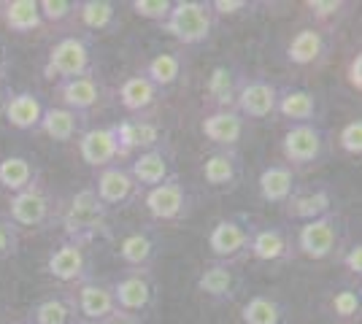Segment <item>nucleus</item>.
I'll list each match as a JSON object with an SVG mask.
<instances>
[{"mask_svg":"<svg viewBox=\"0 0 362 324\" xmlns=\"http://www.w3.org/2000/svg\"><path fill=\"white\" fill-rule=\"evenodd\" d=\"M108 211L103 203L98 200L95 189L84 186L76 195H71L62 203L60 208V224L65 238L71 241H81V244H92L95 238L108 235Z\"/></svg>","mask_w":362,"mask_h":324,"instance_id":"1","label":"nucleus"},{"mask_svg":"<svg viewBox=\"0 0 362 324\" xmlns=\"http://www.w3.org/2000/svg\"><path fill=\"white\" fill-rule=\"evenodd\" d=\"M95 65H98V57H95L92 38L84 32L71 30L49 47L44 62V78L57 84V81H68V78L87 76V73H95Z\"/></svg>","mask_w":362,"mask_h":324,"instance_id":"2","label":"nucleus"},{"mask_svg":"<svg viewBox=\"0 0 362 324\" xmlns=\"http://www.w3.org/2000/svg\"><path fill=\"white\" fill-rule=\"evenodd\" d=\"M160 28L181 47H203L216 28L211 0H173Z\"/></svg>","mask_w":362,"mask_h":324,"instance_id":"3","label":"nucleus"},{"mask_svg":"<svg viewBox=\"0 0 362 324\" xmlns=\"http://www.w3.org/2000/svg\"><path fill=\"white\" fill-rule=\"evenodd\" d=\"M344 246H346V222L338 211H330L314 222L298 224V230H295L298 254L314 260V263L335 260L344 251Z\"/></svg>","mask_w":362,"mask_h":324,"instance_id":"4","label":"nucleus"},{"mask_svg":"<svg viewBox=\"0 0 362 324\" xmlns=\"http://www.w3.org/2000/svg\"><path fill=\"white\" fill-rule=\"evenodd\" d=\"M255 219L249 214H230L216 219L209 230L206 246L214 263L238 265L249 257V246H252V235H255Z\"/></svg>","mask_w":362,"mask_h":324,"instance_id":"5","label":"nucleus"},{"mask_svg":"<svg viewBox=\"0 0 362 324\" xmlns=\"http://www.w3.org/2000/svg\"><path fill=\"white\" fill-rule=\"evenodd\" d=\"M281 155L292 170H308L330 157V133L319 122L289 124L281 136Z\"/></svg>","mask_w":362,"mask_h":324,"instance_id":"6","label":"nucleus"},{"mask_svg":"<svg viewBox=\"0 0 362 324\" xmlns=\"http://www.w3.org/2000/svg\"><path fill=\"white\" fill-rule=\"evenodd\" d=\"M111 292L117 303V313L130 316L136 322H146L157 308V281L151 270H122L119 278L111 281Z\"/></svg>","mask_w":362,"mask_h":324,"instance_id":"7","label":"nucleus"},{"mask_svg":"<svg viewBox=\"0 0 362 324\" xmlns=\"http://www.w3.org/2000/svg\"><path fill=\"white\" fill-rule=\"evenodd\" d=\"M60 208L62 203L57 200V195L41 181V184L19 192V195H11L6 216L19 230H44L52 222L60 219Z\"/></svg>","mask_w":362,"mask_h":324,"instance_id":"8","label":"nucleus"},{"mask_svg":"<svg viewBox=\"0 0 362 324\" xmlns=\"http://www.w3.org/2000/svg\"><path fill=\"white\" fill-rule=\"evenodd\" d=\"M141 203L154 222H184L195 211V195L181 179H170L165 184L144 189Z\"/></svg>","mask_w":362,"mask_h":324,"instance_id":"9","label":"nucleus"},{"mask_svg":"<svg viewBox=\"0 0 362 324\" xmlns=\"http://www.w3.org/2000/svg\"><path fill=\"white\" fill-rule=\"evenodd\" d=\"M46 273L62 287H78L92 278V251L90 244L62 238L46 257Z\"/></svg>","mask_w":362,"mask_h":324,"instance_id":"10","label":"nucleus"},{"mask_svg":"<svg viewBox=\"0 0 362 324\" xmlns=\"http://www.w3.org/2000/svg\"><path fill=\"white\" fill-rule=\"evenodd\" d=\"M163 254V235L154 224L127 230L117 244V257L127 270H151Z\"/></svg>","mask_w":362,"mask_h":324,"instance_id":"11","label":"nucleus"},{"mask_svg":"<svg viewBox=\"0 0 362 324\" xmlns=\"http://www.w3.org/2000/svg\"><path fill=\"white\" fill-rule=\"evenodd\" d=\"M76 146H78L81 162L95 170H103V168H108V165H117V162H127L114 124L87 127V130L81 133V138L76 140Z\"/></svg>","mask_w":362,"mask_h":324,"instance_id":"12","label":"nucleus"},{"mask_svg":"<svg viewBox=\"0 0 362 324\" xmlns=\"http://www.w3.org/2000/svg\"><path fill=\"white\" fill-rule=\"evenodd\" d=\"M92 189L98 195V200L106 205L108 211L114 208H127L136 200H141L144 189L136 184V179L130 176L127 165H108L103 170H95V181H92Z\"/></svg>","mask_w":362,"mask_h":324,"instance_id":"13","label":"nucleus"},{"mask_svg":"<svg viewBox=\"0 0 362 324\" xmlns=\"http://www.w3.org/2000/svg\"><path fill=\"white\" fill-rule=\"evenodd\" d=\"M68 294L74 300L76 316L81 324H103L111 316H117V303H114V292L108 281L92 276L84 284L74 287V292Z\"/></svg>","mask_w":362,"mask_h":324,"instance_id":"14","label":"nucleus"},{"mask_svg":"<svg viewBox=\"0 0 362 324\" xmlns=\"http://www.w3.org/2000/svg\"><path fill=\"white\" fill-rule=\"evenodd\" d=\"M276 100H279V84L268 76H246L241 90L235 95V111L246 122H262L276 116Z\"/></svg>","mask_w":362,"mask_h":324,"instance_id":"15","label":"nucleus"},{"mask_svg":"<svg viewBox=\"0 0 362 324\" xmlns=\"http://www.w3.org/2000/svg\"><path fill=\"white\" fill-rule=\"evenodd\" d=\"M127 170H130V176L136 179V184L141 189H151V186L165 184L170 179H179L176 155H173V146L170 143H163L157 149L133 155L127 160Z\"/></svg>","mask_w":362,"mask_h":324,"instance_id":"16","label":"nucleus"},{"mask_svg":"<svg viewBox=\"0 0 362 324\" xmlns=\"http://www.w3.org/2000/svg\"><path fill=\"white\" fill-rule=\"evenodd\" d=\"M195 289L206 300H211L216 306H225V303H233L243 292V273L235 265L209 263L203 265V270L197 273Z\"/></svg>","mask_w":362,"mask_h":324,"instance_id":"17","label":"nucleus"},{"mask_svg":"<svg viewBox=\"0 0 362 324\" xmlns=\"http://www.w3.org/2000/svg\"><path fill=\"white\" fill-rule=\"evenodd\" d=\"M249 257L257 263H292L298 257L295 232L284 224H257Z\"/></svg>","mask_w":362,"mask_h":324,"instance_id":"18","label":"nucleus"},{"mask_svg":"<svg viewBox=\"0 0 362 324\" xmlns=\"http://www.w3.org/2000/svg\"><path fill=\"white\" fill-rule=\"evenodd\" d=\"M114 127H117L119 146L127 160L133 155H141V152H149V149L168 143L165 127L151 116H127V119L114 122Z\"/></svg>","mask_w":362,"mask_h":324,"instance_id":"19","label":"nucleus"},{"mask_svg":"<svg viewBox=\"0 0 362 324\" xmlns=\"http://www.w3.org/2000/svg\"><path fill=\"white\" fill-rule=\"evenodd\" d=\"M330 211H335V192L325 181L308 186L300 184L295 189V195L287 200V205H284V214L295 224L314 222V219L330 214Z\"/></svg>","mask_w":362,"mask_h":324,"instance_id":"20","label":"nucleus"},{"mask_svg":"<svg viewBox=\"0 0 362 324\" xmlns=\"http://www.w3.org/2000/svg\"><path fill=\"white\" fill-rule=\"evenodd\" d=\"M54 97H57V106L71 108L81 116H90L92 111L103 103V84H100L98 73L57 81L54 84Z\"/></svg>","mask_w":362,"mask_h":324,"instance_id":"21","label":"nucleus"},{"mask_svg":"<svg viewBox=\"0 0 362 324\" xmlns=\"http://www.w3.org/2000/svg\"><path fill=\"white\" fill-rule=\"evenodd\" d=\"M332 49V32H325L308 25L300 28L289 38L287 44V60L295 68H319L322 62L330 57Z\"/></svg>","mask_w":362,"mask_h":324,"instance_id":"22","label":"nucleus"},{"mask_svg":"<svg viewBox=\"0 0 362 324\" xmlns=\"http://www.w3.org/2000/svg\"><path fill=\"white\" fill-rule=\"evenodd\" d=\"M200 133L216 149H238L246 133V119L235 108H216L200 119Z\"/></svg>","mask_w":362,"mask_h":324,"instance_id":"23","label":"nucleus"},{"mask_svg":"<svg viewBox=\"0 0 362 324\" xmlns=\"http://www.w3.org/2000/svg\"><path fill=\"white\" fill-rule=\"evenodd\" d=\"M276 116L289 124H314L319 122V95L298 84L279 87L276 100Z\"/></svg>","mask_w":362,"mask_h":324,"instance_id":"24","label":"nucleus"},{"mask_svg":"<svg viewBox=\"0 0 362 324\" xmlns=\"http://www.w3.org/2000/svg\"><path fill=\"white\" fill-rule=\"evenodd\" d=\"M46 106L49 103L44 100V95L33 92V90H22V92H11V97L6 100L0 114L19 133H38Z\"/></svg>","mask_w":362,"mask_h":324,"instance_id":"25","label":"nucleus"},{"mask_svg":"<svg viewBox=\"0 0 362 324\" xmlns=\"http://www.w3.org/2000/svg\"><path fill=\"white\" fill-rule=\"evenodd\" d=\"M243 78H246V73L235 62H216L214 65L209 78H206V100L211 103V111L235 106V95L241 90Z\"/></svg>","mask_w":362,"mask_h":324,"instance_id":"26","label":"nucleus"},{"mask_svg":"<svg viewBox=\"0 0 362 324\" xmlns=\"http://www.w3.org/2000/svg\"><path fill=\"white\" fill-rule=\"evenodd\" d=\"M203 181L211 189H235L243 176V157L238 149H214L203 160Z\"/></svg>","mask_w":362,"mask_h":324,"instance_id":"27","label":"nucleus"},{"mask_svg":"<svg viewBox=\"0 0 362 324\" xmlns=\"http://www.w3.org/2000/svg\"><path fill=\"white\" fill-rule=\"evenodd\" d=\"M298 170H292L287 162H271L259 170L257 176V192L259 198L271 205H287V200L298 189Z\"/></svg>","mask_w":362,"mask_h":324,"instance_id":"28","label":"nucleus"},{"mask_svg":"<svg viewBox=\"0 0 362 324\" xmlns=\"http://www.w3.org/2000/svg\"><path fill=\"white\" fill-rule=\"evenodd\" d=\"M122 25L119 6L111 0H78L76 3V28L90 32H117Z\"/></svg>","mask_w":362,"mask_h":324,"instance_id":"29","label":"nucleus"},{"mask_svg":"<svg viewBox=\"0 0 362 324\" xmlns=\"http://www.w3.org/2000/svg\"><path fill=\"white\" fill-rule=\"evenodd\" d=\"M163 95L165 92H160L144 73L127 76L119 84V90H117L119 106L124 108L130 116H149V111L163 100Z\"/></svg>","mask_w":362,"mask_h":324,"instance_id":"30","label":"nucleus"},{"mask_svg":"<svg viewBox=\"0 0 362 324\" xmlns=\"http://www.w3.org/2000/svg\"><path fill=\"white\" fill-rule=\"evenodd\" d=\"M90 116H81L71 108L62 106H46V114L41 119V127L38 133H44L54 143H74V140L81 138V133L90 127Z\"/></svg>","mask_w":362,"mask_h":324,"instance_id":"31","label":"nucleus"},{"mask_svg":"<svg viewBox=\"0 0 362 324\" xmlns=\"http://www.w3.org/2000/svg\"><path fill=\"white\" fill-rule=\"evenodd\" d=\"M41 184V165L25 155L0 157V189L8 195H19L30 186Z\"/></svg>","mask_w":362,"mask_h":324,"instance_id":"32","label":"nucleus"},{"mask_svg":"<svg viewBox=\"0 0 362 324\" xmlns=\"http://www.w3.org/2000/svg\"><path fill=\"white\" fill-rule=\"evenodd\" d=\"M0 19L16 35H33V32L44 30L38 0H6L0 3Z\"/></svg>","mask_w":362,"mask_h":324,"instance_id":"33","label":"nucleus"},{"mask_svg":"<svg viewBox=\"0 0 362 324\" xmlns=\"http://www.w3.org/2000/svg\"><path fill=\"white\" fill-rule=\"evenodd\" d=\"M22 324H81L71 294H49L25 313Z\"/></svg>","mask_w":362,"mask_h":324,"instance_id":"34","label":"nucleus"},{"mask_svg":"<svg viewBox=\"0 0 362 324\" xmlns=\"http://www.w3.org/2000/svg\"><path fill=\"white\" fill-rule=\"evenodd\" d=\"M184 68H187V62H184V54H181V52H160V54H154V57L144 65L141 73L149 78L160 92H165V90L176 87L181 81Z\"/></svg>","mask_w":362,"mask_h":324,"instance_id":"35","label":"nucleus"},{"mask_svg":"<svg viewBox=\"0 0 362 324\" xmlns=\"http://www.w3.org/2000/svg\"><path fill=\"white\" fill-rule=\"evenodd\" d=\"M287 306L273 294H252L241 306L243 324H287Z\"/></svg>","mask_w":362,"mask_h":324,"instance_id":"36","label":"nucleus"},{"mask_svg":"<svg viewBox=\"0 0 362 324\" xmlns=\"http://www.w3.org/2000/svg\"><path fill=\"white\" fill-rule=\"evenodd\" d=\"M327 311H330L332 319L344 324H354L360 322L362 313V292L357 284H341L335 287L327 297Z\"/></svg>","mask_w":362,"mask_h":324,"instance_id":"37","label":"nucleus"},{"mask_svg":"<svg viewBox=\"0 0 362 324\" xmlns=\"http://www.w3.org/2000/svg\"><path fill=\"white\" fill-rule=\"evenodd\" d=\"M305 6L314 16V28L325 32H335V28L341 25V19L346 16L349 8V3H341V0H311Z\"/></svg>","mask_w":362,"mask_h":324,"instance_id":"38","label":"nucleus"},{"mask_svg":"<svg viewBox=\"0 0 362 324\" xmlns=\"http://www.w3.org/2000/svg\"><path fill=\"white\" fill-rule=\"evenodd\" d=\"M76 3L78 0H38L44 28H74L76 25Z\"/></svg>","mask_w":362,"mask_h":324,"instance_id":"39","label":"nucleus"},{"mask_svg":"<svg viewBox=\"0 0 362 324\" xmlns=\"http://www.w3.org/2000/svg\"><path fill=\"white\" fill-rule=\"evenodd\" d=\"M19 246H22V230L6 214H0V263L16 257Z\"/></svg>","mask_w":362,"mask_h":324,"instance_id":"40","label":"nucleus"},{"mask_svg":"<svg viewBox=\"0 0 362 324\" xmlns=\"http://www.w3.org/2000/svg\"><path fill=\"white\" fill-rule=\"evenodd\" d=\"M338 149L349 157H360L362 155V119H349L341 130H338Z\"/></svg>","mask_w":362,"mask_h":324,"instance_id":"41","label":"nucleus"},{"mask_svg":"<svg viewBox=\"0 0 362 324\" xmlns=\"http://www.w3.org/2000/svg\"><path fill=\"white\" fill-rule=\"evenodd\" d=\"M170 6H173V0H133L130 3L133 14L141 16V19H149V22H157V25L165 22Z\"/></svg>","mask_w":362,"mask_h":324,"instance_id":"42","label":"nucleus"},{"mask_svg":"<svg viewBox=\"0 0 362 324\" xmlns=\"http://www.w3.org/2000/svg\"><path fill=\"white\" fill-rule=\"evenodd\" d=\"M257 3L252 0H211V11L219 19H235V16H249L255 14Z\"/></svg>","mask_w":362,"mask_h":324,"instance_id":"43","label":"nucleus"},{"mask_svg":"<svg viewBox=\"0 0 362 324\" xmlns=\"http://www.w3.org/2000/svg\"><path fill=\"white\" fill-rule=\"evenodd\" d=\"M338 260L344 265V270H346L351 278H360L362 276V244L360 241H354V244H346L344 251L338 254Z\"/></svg>","mask_w":362,"mask_h":324,"instance_id":"44","label":"nucleus"},{"mask_svg":"<svg viewBox=\"0 0 362 324\" xmlns=\"http://www.w3.org/2000/svg\"><path fill=\"white\" fill-rule=\"evenodd\" d=\"M346 81L351 90H357L360 92L362 90V54L357 52V54H351L346 62Z\"/></svg>","mask_w":362,"mask_h":324,"instance_id":"45","label":"nucleus"},{"mask_svg":"<svg viewBox=\"0 0 362 324\" xmlns=\"http://www.w3.org/2000/svg\"><path fill=\"white\" fill-rule=\"evenodd\" d=\"M8 97H11V87H8L6 76H0V111H3V106H6Z\"/></svg>","mask_w":362,"mask_h":324,"instance_id":"46","label":"nucleus"},{"mask_svg":"<svg viewBox=\"0 0 362 324\" xmlns=\"http://www.w3.org/2000/svg\"><path fill=\"white\" fill-rule=\"evenodd\" d=\"M103 324H144V322H136V319H130V316H122V313H117V316H111L108 322Z\"/></svg>","mask_w":362,"mask_h":324,"instance_id":"47","label":"nucleus"},{"mask_svg":"<svg viewBox=\"0 0 362 324\" xmlns=\"http://www.w3.org/2000/svg\"><path fill=\"white\" fill-rule=\"evenodd\" d=\"M6 71H8V54H6V47L0 44V76H6Z\"/></svg>","mask_w":362,"mask_h":324,"instance_id":"48","label":"nucleus"},{"mask_svg":"<svg viewBox=\"0 0 362 324\" xmlns=\"http://www.w3.org/2000/svg\"><path fill=\"white\" fill-rule=\"evenodd\" d=\"M19 324H22V322H19Z\"/></svg>","mask_w":362,"mask_h":324,"instance_id":"49","label":"nucleus"}]
</instances>
